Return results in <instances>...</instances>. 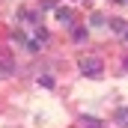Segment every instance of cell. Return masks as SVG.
Segmentation results:
<instances>
[{
    "label": "cell",
    "mask_w": 128,
    "mask_h": 128,
    "mask_svg": "<svg viewBox=\"0 0 128 128\" xmlns=\"http://www.w3.org/2000/svg\"><path fill=\"white\" fill-rule=\"evenodd\" d=\"M80 72L90 74V78H98L101 74V60L98 57H80Z\"/></svg>",
    "instance_id": "cell-1"
},
{
    "label": "cell",
    "mask_w": 128,
    "mask_h": 128,
    "mask_svg": "<svg viewBox=\"0 0 128 128\" xmlns=\"http://www.w3.org/2000/svg\"><path fill=\"white\" fill-rule=\"evenodd\" d=\"M125 27H128V24H125V21H122V18H113V21H110V30H113V33H119V36H125Z\"/></svg>",
    "instance_id": "cell-2"
},
{
    "label": "cell",
    "mask_w": 128,
    "mask_h": 128,
    "mask_svg": "<svg viewBox=\"0 0 128 128\" xmlns=\"http://www.w3.org/2000/svg\"><path fill=\"white\" fill-rule=\"evenodd\" d=\"M113 122H119V125L128 128V107H119V110L113 113Z\"/></svg>",
    "instance_id": "cell-3"
},
{
    "label": "cell",
    "mask_w": 128,
    "mask_h": 128,
    "mask_svg": "<svg viewBox=\"0 0 128 128\" xmlns=\"http://www.w3.org/2000/svg\"><path fill=\"white\" fill-rule=\"evenodd\" d=\"M90 24H92V27H101V24H104V15H101V12H92V15H90Z\"/></svg>",
    "instance_id": "cell-4"
},
{
    "label": "cell",
    "mask_w": 128,
    "mask_h": 128,
    "mask_svg": "<svg viewBox=\"0 0 128 128\" xmlns=\"http://www.w3.org/2000/svg\"><path fill=\"white\" fill-rule=\"evenodd\" d=\"M57 18H60V21H72V9H57Z\"/></svg>",
    "instance_id": "cell-5"
},
{
    "label": "cell",
    "mask_w": 128,
    "mask_h": 128,
    "mask_svg": "<svg viewBox=\"0 0 128 128\" xmlns=\"http://www.w3.org/2000/svg\"><path fill=\"white\" fill-rule=\"evenodd\" d=\"M0 74H12V63L9 60H0Z\"/></svg>",
    "instance_id": "cell-6"
},
{
    "label": "cell",
    "mask_w": 128,
    "mask_h": 128,
    "mask_svg": "<svg viewBox=\"0 0 128 128\" xmlns=\"http://www.w3.org/2000/svg\"><path fill=\"white\" fill-rule=\"evenodd\" d=\"M84 122H86L84 128H101V122H98V119H84Z\"/></svg>",
    "instance_id": "cell-7"
},
{
    "label": "cell",
    "mask_w": 128,
    "mask_h": 128,
    "mask_svg": "<svg viewBox=\"0 0 128 128\" xmlns=\"http://www.w3.org/2000/svg\"><path fill=\"white\" fill-rule=\"evenodd\" d=\"M125 42H128V33H125Z\"/></svg>",
    "instance_id": "cell-8"
},
{
    "label": "cell",
    "mask_w": 128,
    "mask_h": 128,
    "mask_svg": "<svg viewBox=\"0 0 128 128\" xmlns=\"http://www.w3.org/2000/svg\"><path fill=\"white\" fill-rule=\"evenodd\" d=\"M125 68H128V60H125Z\"/></svg>",
    "instance_id": "cell-9"
},
{
    "label": "cell",
    "mask_w": 128,
    "mask_h": 128,
    "mask_svg": "<svg viewBox=\"0 0 128 128\" xmlns=\"http://www.w3.org/2000/svg\"><path fill=\"white\" fill-rule=\"evenodd\" d=\"M113 3H119V0H113Z\"/></svg>",
    "instance_id": "cell-10"
}]
</instances>
